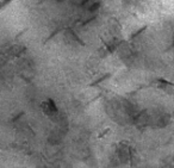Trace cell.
Returning a JSON list of instances; mask_svg holds the SVG:
<instances>
[{
  "label": "cell",
  "instance_id": "obj_1",
  "mask_svg": "<svg viewBox=\"0 0 174 168\" xmlns=\"http://www.w3.org/2000/svg\"><path fill=\"white\" fill-rule=\"evenodd\" d=\"M114 160L119 165H127L134 160V153L131 147L124 142H121L117 145L116 152H114Z\"/></svg>",
  "mask_w": 174,
  "mask_h": 168
},
{
  "label": "cell",
  "instance_id": "obj_2",
  "mask_svg": "<svg viewBox=\"0 0 174 168\" xmlns=\"http://www.w3.org/2000/svg\"><path fill=\"white\" fill-rule=\"evenodd\" d=\"M43 111H44V113H46L48 117L53 118L54 121H56L57 117L60 116L57 107H56V105L54 104L51 100H48L46 103H43Z\"/></svg>",
  "mask_w": 174,
  "mask_h": 168
},
{
  "label": "cell",
  "instance_id": "obj_3",
  "mask_svg": "<svg viewBox=\"0 0 174 168\" xmlns=\"http://www.w3.org/2000/svg\"><path fill=\"white\" fill-rule=\"evenodd\" d=\"M145 29H147V25H144L143 28H141V29H140L138 31H136V32H135V33H134V35L131 36V38H135V37H136V36H138V35H140L141 32H143V31L145 30Z\"/></svg>",
  "mask_w": 174,
  "mask_h": 168
}]
</instances>
